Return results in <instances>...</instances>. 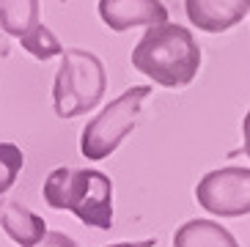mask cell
<instances>
[{
	"label": "cell",
	"mask_w": 250,
	"mask_h": 247,
	"mask_svg": "<svg viewBox=\"0 0 250 247\" xmlns=\"http://www.w3.org/2000/svg\"><path fill=\"white\" fill-rule=\"evenodd\" d=\"M132 66L162 88H184L201 69V47L190 28L162 22L146 28L132 50Z\"/></svg>",
	"instance_id": "cell-1"
},
{
	"label": "cell",
	"mask_w": 250,
	"mask_h": 247,
	"mask_svg": "<svg viewBox=\"0 0 250 247\" xmlns=\"http://www.w3.org/2000/svg\"><path fill=\"white\" fill-rule=\"evenodd\" d=\"M44 204L58 211H72L91 228H113V182L94 167H55L42 187Z\"/></svg>",
	"instance_id": "cell-2"
},
{
	"label": "cell",
	"mask_w": 250,
	"mask_h": 247,
	"mask_svg": "<svg viewBox=\"0 0 250 247\" xmlns=\"http://www.w3.org/2000/svg\"><path fill=\"white\" fill-rule=\"evenodd\" d=\"M107 91V74L99 55L80 47L61 52V66L52 82V107L58 118H74L94 110Z\"/></svg>",
	"instance_id": "cell-3"
},
{
	"label": "cell",
	"mask_w": 250,
	"mask_h": 247,
	"mask_svg": "<svg viewBox=\"0 0 250 247\" xmlns=\"http://www.w3.org/2000/svg\"><path fill=\"white\" fill-rule=\"evenodd\" d=\"M151 94V85H132L121 96H116L107 107L94 116L80 135V151L85 160H107L121 140L129 135L140 116V107Z\"/></svg>",
	"instance_id": "cell-4"
},
{
	"label": "cell",
	"mask_w": 250,
	"mask_h": 247,
	"mask_svg": "<svg viewBox=\"0 0 250 247\" xmlns=\"http://www.w3.org/2000/svg\"><path fill=\"white\" fill-rule=\"evenodd\" d=\"M195 201L201 209L217 217L250 214V167H217L195 184Z\"/></svg>",
	"instance_id": "cell-5"
},
{
	"label": "cell",
	"mask_w": 250,
	"mask_h": 247,
	"mask_svg": "<svg viewBox=\"0 0 250 247\" xmlns=\"http://www.w3.org/2000/svg\"><path fill=\"white\" fill-rule=\"evenodd\" d=\"M99 17L110 30L124 33L168 22V6L162 0H99Z\"/></svg>",
	"instance_id": "cell-6"
},
{
	"label": "cell",
	"mask_w": 250,
	"mask_h": 247,
	"mask_svg": "<svg viewBox=\"0 0 250 247\" xmlns=\"http://www.w3.org/2000/svg\"><path fill=\"white\" fill-rule=\"evenodd\" d=\"M184 11L204 33H226L250 14V0H184Z\"/></svg>",
	"instance_id": "cell-7"
},
{
	"label": "cell",
	"mask_w": 250,
	"mask_h": 247,
	"mask_svg": "<svg viewBox=\"0 0 250 247\" xmlns=\"http://www.w3.org/2000/svg\"><path fill=\"white\" fill-rule=\"evenodd\" d=\"M0 226H3L8 239L17 242L20 247H36L47 233L44 220L39 217L36 211H30L28 206H22L20 201L3 204V209H0Z\"/></svg>",
	"instance_id": "cell-8"
},
{
	"label": "cell",
	"mask_w": 250,
	"mask_h": 247,
	"mask_svg": "<svg viewBox=\"0 0 250 247\" xmlns=\"http://www.w3.org/2000/svg\"><path fill=\"white\" fill-rule=\"evenodd\" d=\"M173 247H239V242L214 220H187L173 233Z\"/></svg>",
	"instance_id": "cell-9"
},
{
	"label": "cell",
	"mask_w": 250,
	"mask_h": 247,
	"mask_svg": "<svg viewBox=\"0 0 250 247\" xmlns=\"http://www.w3.org/2000/svg\"><path fill=\"white\" fill-rule=\"evenodd\" d=\"M39 25V0H0V28L8 36H22Z\"/></svg>",
	"instance_id": "cell-10"
},
{
	"label": "cell",
	"mask_w": 250,
	"mask_h": 247,
	"mask_svg": "<svg viewBox=\"0 0 250 247\" xmlns=\"http://www.w3.org/2000/svg\"><path fill=\"white\" fill-rule=\"evenodd\" d=\"M20 41H22L25 50L39 61H52V58H58L61 52H63V47H61V41L55 39V33H52L47 25H42V22L33 25L28 33H22Z\"/></svg>",
	"instance_id": "cell-11"
},
{
	"label": "cell",
	"mask_w": 250,
	"mask_h": 247,
	"mask_svg": "<svg viewBox=\"0 0 250 247\" xmlns=\"http://www.w3.org/2000/svg\"><path fill=\"white\" fill-rule=\"evenodd\" d=\"M25 167V154L17 143H0V195L17 184Z\"/></svg>",
	"instance_id": "cell-12"
},
{
	"label": "cell",
	"mask_w": 250,
	"mask_h": 247,
	"mask_svg": "<svg viewBox=\"0 0 250 247\" xmlns=\"http://www.w3.org/2000/svg\"><path fill=\"white\" fill-rule=\"evenodd\" d=\"M36 247H80V245H77L72 236H66V233H61V231H47L44 239L39 242Z\"/></svg>",
	"instance_id": "cell-13"
},
{
	"label": "cell",
	"mask_w": 250,
	"mask_h": 247,
	"mask_svg": "<svg viewBox=\"0 0 250 247\" xmlns=\"http://www.w3.org/2000/svg\"><path fill=\"white\" fill-rule=\"evenodd\" d=\"M242 151L250 157V110H248V116H245V121H242Z\"/></svg>",
	"instance_id": "cell-14"
},
{
	"label": "cell",
	"mask_w": 250,
	"mask_h": 247,
	"mask_svg": "<svg viewBox=\"0 0 250 247\" xmlns=\"http://www.w3.org/2000/svg\"><path fill=\"white\" fill-rule=\"evenodd\" d=\"M154 239H143V242H118V245H107V247H154Z\"/></svg>",
	"instance_id": "cell-15"
}]
</instances>
